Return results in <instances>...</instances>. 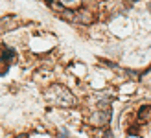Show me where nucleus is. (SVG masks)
I'll list each match as a JSON object with an SVG mask.
<instances>
[{"label":"nucleus","mask_w":151,"mask_h":138,"mask_svg":"<svg viewBox=\"0 0 151 138\" xmlns=\"http://www.w3.org/2000/svg\"><path fill=\"white\" fill-rule=\"evenodd\" d=\"M131 2H137V0H131Z\"/></svg>","instance_id":"2"},{"label":"nucleus","mask_w":151,"mask_h":138,"mask_svg":"<svg viewBox=\"0 0 151 138\" xmlns=\"http://www.w3.org/2000/svg\"><path fill=\"white\" fill-rule=\"evenodd\" d=\"M59 138H70V136L66 134V133H61V134H59Z\"/></svg>","instance_id":"1"}]
</instances>
